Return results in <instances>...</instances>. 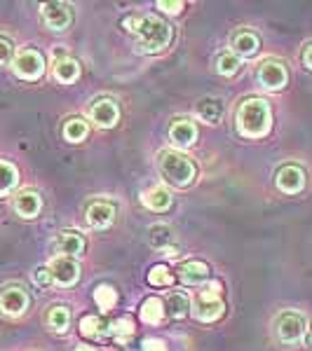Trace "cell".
Wrapping results in <instances>:
<instances>
[{"mask_svg":"<svg viewBox=\"0 0 312 351\" xmlns=\"http://www.w3.org/2000/svg\"><path fill=\"white\" fill-rule=\"evenodd\" d=\"M54 246H56V251H59L61 256H66V258L82 256L85 239H82L80 234H78V232H61V234L56 237Z\"/></svg>","mask_w":312,"mask_h":351,"instance_id":"ac0fdd59","label":"cell"},{"mask_svg":"<svg viewBox=\"0 0 312 351\" xmlns=\"http://www.w3.org/2000/svg\"><path fill=\"white\" fill-rule=\"evenodd\" d=\"M76 351H96L94 347H87V344H82V347H78Z\"/></svg>","mask_w":312,"mask_h":351,"instance_id":"74e56055","label":"cell"},{"mask_svg":"<svg viewBox=\"0 0 312 351\" xmlns=\"http://www.w3.org/2000/svg\"><path fill=\"white\" fill-rule=\"evenodd\" d=\"M197 138V127L190 120H174L169 127V141H172L177 148L186 150L195 143Z\"/></svg>","mask_w":312,"mask_h":351,"instance_id":"5bb4252c","label":"cell"},{"mask_svg":"<svg viewBox=\"0 0 312 351\" xmlns=\"http://www.w3.org/2000/svg\"><path fill=\"white\" fill-rule=\"evenodd\" d=\"M115 220V206L111 202H94L87 208V223L94 230H106Z\"/></svg>","mask_w":312,"mask_h":351,"instance_id":"4fadbf2b","label":"cell"},{"mask_svg":"<svg viewBox=\"0 0 312 351\" xmlns=\"http://www.w3.org/2000/svg\"><path fill=\"white\" fill-rule=\"evenodd\" d=\"M162 314H164V304H162V300H157V298H148L144 302V307H141V319L146 321V324H160L162 321Z\"/></svg>","mask_w":312,"mask_h":351,"instance_id":"cb8c5ba5","label":"cell"},{"mask_svg":"<svg viewBox=\"0 0 312 351\" xmlns=\"http://www.w3.org/2000/svg\"><path fill=\"white\" fill-rule=\"evenodd\" d=\"M12 54H14L12 40H10V38H5V36H0V66L10 64V61H12Z\"/></svg>","mask_w":312,"mask_h":351,"instance_id":"d6a6232c","label":"cell"},{"mask_svg":"<svg viewBox=\"0 0 312 351\" xmlns=\"http://www.w3.org/2000/svg\"><path fill=\"white\" fill-rule=\"evenodd\" d=\"M258 82L263 89H270V92H277L287 84V68L280 64V61H265L263 66L258 68Z\"/></svg>","mask_w":312,"mask_h":351,"instance_id":"9c48e42d","label":"cell"},{"mask_svg":"<svg viewBox=\"0 0 312 351\" xmlns=\"http://www.w3.org/2000/svg\"><path fill=\"white\" fill-rule=\"evenodd\" d=\"M28 307V295L24 288L19 286H10L0 293V311L8 316H19L24 314Z\"/></svg>","mask_w":312,"mask_h":351,"instance_id":"30bf717a","label":"cell"},{"mask_svg":"<svg viewBox=\"0 0 312 351\" xmlns=\"http://www.w3.org/2000/svg\"><path fill=\"white\" fill-rule=\"evenodd\" d=\"M179 276L186 286H197L209 276V267L204 263H200V260H190V263L181 265Z\"/></svg>","mask_w":312,"mask_h":351,"instance_id":"d6986e66","label":"cell"},{"mask_svg":"<svg viewBox=\"0 0 312 351\" xmlns=\"http://www.w3.org/2000/svg\"><path fill=\"white\" fill-rule=\"evenodd\" d=\"M68 324H71V311H68L66 307H54L49 309L47 314V326L52 328L54 332H64Z\"/></svg>","mask_w":312,"mask_h":351,"instance_id":"484cf974","label":"cell"},{"mask_svg":"<svg viewBox=\"0 0 312 351\" xmlns=\"http://www.w3.org/2000/svg\"><path fill=\"white\" fill-rule=\"evenodd\" d=\"M47 269H49L52 281L56 286H61V288L73 286L78 281V276H80V269H78L76 260H71L66 256H56L52 263L47 265Z\"/></svg>","mask_w":312,"mask_h":351,"instance_id":"52a82bcc","label":"cell"},{"mask_svg":"<svg viewBox=\"0 0 312 351\" xmlns=\"http://www.w3.org/2000/svg\"><path fill=\"white\" fill-rule=\"evenodd\" d=\"M80 332L85 337H104V324L99 316H85L80 321Z\"/></svg>","mask_w":312,"mask_h":351,"instance_id":"f546056e","label":"cell"},{"mask_svg":"<svg viewBox=\"0 0 312 351\" xmlns=\"http://www.w3.org/2000/svg\"><path fill=\"white\" fill-rule=\"evenodd\" d=\"M157 167H160L162 178L174 188H186L195 178V164L179 150H162L157 155Z\"/></svg>","mask_w":312,"mask_h":351,"instance_id":"3957f363","label":"cell"},{"mask_svg":"<svg viewBox=\"0 0 312 351\" xmlns=\"http://www.w3.org/2000/svg\"><path fill=\"white\" fill-rule=\"evenodd\" d=\"M41 12L45 24L52 28V31H64L73 21V12L66 3H45L41 5Z\"/></svg>","mask_w":312,"mask_h":351,"instance_id":"ba28073f","label":"cell"},{"mask_svg":"<svg viewBox=\"0 0 312 351\" xmlns=\"http://www.w3.org/2000/svg\"><path fill=\"white\" fill-rule=\"evenodd\" d=\"M144 351H164V344L162 339H146L144 342Z\"/></svg>","mask_w":312,"mask_h":351,"instance_id":"d590c367","label":"cell"},{"mask_svg":"<svg viewBox=\"0 0 312 351\" xmlns=\"http://www.w3.org/2000/svg\"><path fill=\"white\" fill-rule=\"evenodd\" d=\"M270 106L263 99H247L237 110V127L247 138H263L270 132Z\"/></svg>","mask_w":312,"mask_h":351,"instance_id":"7a4b0ae2","label":"cell"},{"mask_svg":"<svg viewBox=\"0 0 312 351\" xmlns=\"http://www.w3.org/2000/svg\"><path fill=\"white\" fill-rule=\"evenodd\" d=\"M89 117H92V122H96L99 127L111 129L113 124L118 122V117H120V110H118L113 99H96L92 104V110H89Z\"/></svg>","mask_w":312,"mask_h":351,"instance_id":"8fae6325","label":"cell"},{"mask_svg":"<svg viewBox=\"0 0 312 351\" xmlns=\"http://www.w3.org/2000/svg\"><path fill=\"white\" fill-rule=\"evenodd\" d=\"M122 26L136 36V47L141 52H162L172 43V28H169V24H164L160 16H127Z\"/></svg>","mask_w":312,"mask_h":351,"instance_id":"6da1fadb","label":"cell"},{"mask_svg":"<svg viewBox=\"0 0 312 351\" xmlns=\"http://www.w3.org/2000/svg\"><path fill=\"white\" fill-rule=\"evenodd\" d=\"M148 241L153 248L164 251L167 256H177V246H174V234L167 225H153L148 230Z\"/></svg>","mask_w":312,"mask_h":351,"instance_id":"e0dca14e","label":"cell"},{"mask_svg":"<svg viewBox=\"0 0 312 351\" xmlns=\"http://www.w3.org/2000/svg\"><path fill=\"white\" fill-rule=\"evenodd\" d=\"M109 335H115L118 342H124V339H129V337L134 335V324L129 319L115 321V324L109 328Z\"/></svg>","mask_w":312,"mask_h":351,"instance_id":"4dcf8cb0","label":"cell"},{"mask_svg":"<svg viewBox=\"0 0 312 351\" xmlns=\"http://www.w3.org/2000/svg\"><path fill=\"white\" fill-rule=\"evenodd\" d=\"M223 314V302H221V284L212 281L204 291L197 293L195 307H192V316L197 321H216Z\"/></svg>","mask_w":312,"mask_h":351,"instance_id":"277c9868","label":"cell"},{"mask_svg":"<svg viewBox=\"0 0 312 351\" xmlns=\"http://www.w3.org/2000/svg\"><path fill=\"white\" fill-rule=\"evenodd\" d=\"M277 188L285 192V195H298V192L305 188L303 169L293 167V164H289V167L280 169V173H277Z\"/></svg>","mask_w":312,"mask_h":351,"instance_id":"7c38bea8","label":"cell"},{"mask_svg":"<svg viewBox=\"0 0 312 351\" xmlns=\"http://www.w3.org/2000/svg\"><path fill=\"white\" fill-rule=\"evenodd\" d=\"M164 309H167L169 316L181 319V316H186V309H188V298H186L183 293H172V295L167 298V302H164Z\"/></svg>","mask_w":312,"mask_h":351,"instance_id":"83f0119b","label":"cell"},{"mask_svg":"<svg viewBox=\"0 0 312 351\" xmlns=\"http://www.w3.org/2000/svg\"><path fill=\"white\" fill-rule=\"evenodd\" d=\"M303 64L308 66L310 71H312V43L308 45V47L303 49Z\"/></svg>","mask_w":312,"mask_h":351,"instance_id":"8d00e7d4","label":"cell"},{"mask_svg":"<svg viewBox=\"0 0 312 351\" xmlns=\"http://www.w3.org/2000/svg\"><path fill=\"white\" fill-rule=\"evenodd\" d=\"M157 8L160 10H164V12H169V14H177V12H181L183 10V3H157Z\"/></svg>","mask_w":312,"mask_h":351,"instance_id":"e575fe53","label":"cell"},{"mask_svg":"<svg viewBox=\"0 0 312 351\" xmlns=\"http://www.w3.org/2000/svg\"><path fill=\"white\" fill-rule=\"evenodd\" d=\"M94 302L99 304V309H104V311L113 309V307H115V302H118L115 288L109 286V284H99V286H96V291H94Z\"/></svg>","mask_w":312,"mask_h":351,"instance_id":"d4e9b609","label":"cell"},{"mask_svg":"<svg viewBox=\"0 0 312 351\" xmlns=\"http://www.w3.org/2000/svg\"><path fill=\"white\" fill-rule=\"evenodd\" d=\"M33 279H36L38 286H49V284H52V276H49L47 267H38L36 274H33Z\"/></svg>","mask_w":312,"mask_h":351,"instance_id":"836d02e7","label":"cell"},{"mask_svg":"<svg viewBox=\"0 0 312 351\" xmlns=\"http://www.w3.org/2000/svg\"><path fill=\"white\" fill-rule=\"evenodd\" d=\"M141 204L148 206L151 211H167L172 206V195L164 188H151L148 192L141 195Z\"/></svg>","mask_w":312,"mask_h":351,"instance_id":"7402d4cb","label":"cell"},{"mask_svg":"<svg viewBox=\"0 0 312 351\" xmlns=\"http://www.w3.org/2000/svg\"><path fill=\"white\" fill-rule=\"evenodd\" d=\"M277 337H280L282 344H298L300 339L305 335V319L298 314V311H285V314H280V319H277Z\"/></svg>","mask_w":312,"mask_h":351,"instance_id":"8992f818","label":"cell"},{"mask_svg":"<svg viewBox=\"0 0 312 351\" xmlns=\"http://www.w3.org/2000/svg\"><path fill=\"white\" fill-rule=\"evenodd\" d=\"M12 68H14V73L21 77V80H31L33 82V80H38V77H43L45 59H43V54L38 52V49H21V52L14 56Z\"/></svg>","mask_w":312,"mask_h":351,"instance_id":"5b68a950","label":"cell"},{"mask_svg":"<svg viewBox=\"0 0 312 351\" xmlns=\"http://www.w3.org/2000/svg\"><path fill=\"white\" fill-rule=\"evenodd\" d=\"M232 49H235L240 56H254L260 49V40H258L256 33L240 31L235 38H232Z\"/></svg>","mask_w":312,"mask_h":351,"instance_id":"44dd1931","label":"cell"},{"mask_svg":"<svg viewBox=\"0 0 312 351\" xmlns=\"http://www.w3.org/2000/svg\"><path fill=\"white\" fill-rule=\"evenodd\" d=\"M240 66H242V61H240V56L237 54H221L219 56V61H216V71L221 73V75H235L237 71H240Z\"/></svg>","mask_w":312,"mask_h":351,"instance_id":"f1b7e54d","label":"cell"},{"mask_svg":"<svg viewBox=\"0 0 312 351\" xmlns=\"http://www.w3.org/2000/svg\"><path fill=\"white\" fill-rule=\"evenodd\" d=\"M16 180H19V173H16L14 164L0 160V197L10 195V192L14 190Z\"/></svg>","mask_w":312,"mask_h":351,"instance_id":"603a6c76","label":"cell"},{"mask_svg":"<svg viewBox=\"0 0 312 351\" xmlns=\"http://www.w3.org/2000/svg\"><path fill=\"white\" fill-rule=\"evenodd\" d=\"M87 132H89L87 122H85V120H78V117L68 120V122H66V127H64V136H66V141H71V143H80L85 136H87Z\"/></svg>","mask_w":312,"mask_h":351,"instance_id":"4316f807","label":"cell"},{"mask_svg":"<svg viewBox=\"0 0 312 351\" xmlns=\"http://www.w3.org/2000/svg\"><path fill=\"white\" fill-rule=\"evenodd\" d=\"M148 284L151 286H169L172 284V274L164 265H155L151 271H148Z\"/></svg>","mask_w":312,"mask_h":351,"instance_id":"1f68e13d","label":"cell"},{"mask_svg":"<svg viewBox=\"0 0 312 351\" xmlns=\"http://www.w3.org/2000/svg\"><path fill=\"white\" fill-rule=\"evenodd\" d=\"M197 115H200L202 122H209V124H216L221 117H223V104L214 96H207V99H200L195 106Z\"/></svg>","mask_w":312,"mask_h":351,"instance_id":"ffe728a7","label":"cell"},{"mask_svg":"<svg viewBox=\"0 0 312 351\" xmlns=\"http://www.w3.org/2000/svg\"><path fill=\"white\" fill-rule=\"evenodd\" d=\"M41 208H43V199L36 190H21L14 197V211L21 218H36L41 213Z\"/></svg>","mask_w":312,"mask_h":351,"instance_id":"9a60e30c","label":"cell"},{"mask_svg":"<svg viewBox=\"0 0 312 351\" xmlns=\"http://www.w3.org/2000/svg\"><path fill=\"white\" fill-rule=\"evenodd\" d=\"M54 77L61 84H71L80 77V66H78L76 59H71L68 54H56L54 59Z\"/></svg>","mask_w":312,"mask_h":351,"instance_id":"2e32d148","label":"cell"}]
</instances>
